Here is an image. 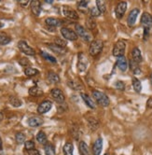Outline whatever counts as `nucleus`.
I'll return each instance as SVG.
<instances>
[{
	"instance_id": "f257e3e1",
	"label": "nucleus",
	"mask_w": 152,
	"mask_h": 155,
	"mask_svg": "<svg viewBox=\"0 0 152 155\" xmlns=\"http://www.w3.org/2000/svg\"><path fill=\"white\" fill-rule=\"evenodd\" d=\"M92 96L95 99V101L100 106H102V107L109 106V103H110L109 98H108V96L105 93H102V92L97 91V90H93L92 91Z\"/></svg>"
},
{
	"instance_id": "f03ea898",
	"label": "nucleus",
	"mask_w": 152,
	"mask_h": 155,
	"mask_svg": "<svg viewBox=\"0 0 152 155\" xmlns=\"http://www.w3.org/2000/svg\"><path fill=\"white\" fill-rule=\"evenodd\" d=\"M103 48H104L103 41L100 39H95V40H92L91 42L89 52L92 56H97V55L103 51Z\"/></svg>"
},
{
	"instance_id": "7ed1b4c3",
	"label": "nucleus",
	"mask_w": 152,
	"mask_h": 155,
	"mask_svg": "<svg viewBox=\"0 0 152 155\" xmlns=\"http://www.w3.org/2000/svg\"><path fill=\"white\" fill-rule=\"evenodd\" d=\"M75 32H76V34L78 35V37H79L80 38H82L86 42L91 41L92 38V37L90 33L87 31L82 25H80L79 24H77L75 25Z\"/></svg>"
},
{
	"instance_id": "20e7f679",
	"label": "nucleus",
	"mask_w": 152,
	"mask_h": 155,
	"mask_svg": "<svg viewBox=\"0 0 152 155\" xmlns=\"http://www.w3.org/2000/svg\"><path fill=\"white\" fill-rule=\"evenodd\" d=\"M126 49V42L123 40H118L113 48V55L116 57L124 56Z\"/></svg>"
},
{
	"instance_id": "39448f33",
	"label": "nucleus",
	"mask_w": 152,
	"mask_h": 155,
	"mask_svg": "<svg viewBox=\"0 0 152 155\" xmlns=\"http://www.w3.org/2000/svg\"><path fill=\"white\" fill-rule=\"evenodd\" d=\"M61 34L63 37V38L66 40H71V41H75L79 38L78 35L76 34V32L71 30L68 27H62L61 29Z\"/></svg>"
},
{
	"instance_id": "423d86ee",
	"label": "nucleus",
	"mask_w": 152,
	"mask_h": 155,
	"mask_svg": "<svg viewBox=\"0 0 152 155\" xmlns=\"http://www.w3.org/2000/svg\"><path fill=\"white\" fill-rule=\"evenodd\" d=\"M78 69L79 72H84L89 64V60L83 52H79L78 55Z\"/></svg>"
},
{
	"instance_id": "0eeeda50",
	"label": "nucleus",
	"mask_w": 152,
	"mask_h": 155,
	"mask_svg": "<svg viewBox=\"0 0 152 155\" xmlns=\"http://www.w3.org/2000/svg\"><path fill=\"white\" fill-rule=\"evenodd\" d=\"M141 25L144 30H150L152 26V16L148 12H144L141 16Z\"/></svg>"
},
{
	"instance_id": "6e6552de",
	"label": "nucleus",
	"mask_w": 152,
	"mask_h": 155,
	"mask_svg": "<svg viewBox=\"0 0 152 155\" xmlns=\"http://www.w3.org/2000/svg\"><path fill=\"white\" fill-rule=\"evenodd\" d=\"M18 48L20 49V51L21 52L25 53L26 55H35L36 54L35 50L33 48H31L28 45V44L25 41H24V40L19 41V43H18Z\"/></svg>"
},
{
	"instance_id": "1a4fd4ad",
	"label": "nucleus",
	"mask_w": 152,
	"mask_h": 155,
	"mask_svg": "<svg viewBox=\"0 0 152 155\" xmlns=\"http://www.w3.org/2000/svg\"><path fill=\"white\" fill-rule=\"evenodd\" d=\"M139 13H140V9L137 8L132 9L131 12H130L128 18H127V24L130 27H133L135 25V21H136L137 16L139 15Z\"/></svg>"
},
{
	"instance_id": "9d476101",
	"label": "nucleus",
	"mask_w": 152,
	"mask_h": 155,
	"mask_svg": "<svg viewBox=\"0 0 152 155\" xmlns=\"http://www.w3.org/2000/svg\"><path fill=\"white\" fill-rule=\"evenodd\" d=\"M50 94H51V96L54 98V100L59 104H63L64 102V100H66V97H64L63 91L61 89H58V88H54V89H52Z\"/></svg>"
},
{
	"instance_id": "9b49d317",
	"label": "nucleus",
	"mask_w": 152,
	"mask_h": 155,
	"mask_svg": "<svg viewBox=\"0 0 152 155\" xmlns=\"http://www.w3.org/2000/svg\"><path fill=\"white\" fill-rule=\"evenodd\" d=\"M126 9H127V2H119L116 8H115V14L116 17L118 19H121L124 15V13L126 12Z\"/></svg>"
},
{
	"instance_id": "f8f14e48",
	"label": "nucleus",
	"mask_w": 152,
	"mask_h": 155,
	"mask_svg": "<svg viewBox=\"0 0 152 155\" xmlns=\"http://www.w3.org/2000/svg\"><path fill=\"white\" fill-rule=\"evenodd\" d=\"M63 14L66 16V17L71 19V20L77 21V20L79 19V16L78 12H76V10L71 9L70 8H67V7H63Z\"/></svg>"
},
{
	"instance_id": "ddd939ff",
	"label": "nucleus",
	"mask_w": 152,
	"mask_h": 155,
	"mask_svg": "<svg viewBox=\"0 0 152 155\" xmlns=\"http://www.w3.org/2000/svg\"><path fill=\"white\" fill-rule=\"evenodd\" d=\"M52 107V103L49 100L43 101L42 103H40V105L37 107V112L39 114H45L48 111H50V108Z\"/></svg>"
},
{
	"instance_id": "4468645a",
	"label": "nucleus",
	"mask_w": 152,
	"mask_h": 155,
	"mask_svg": "<svg viewBox=\"0 0 152 155\" xmlns=\"http://www.w3.org/2000/svg\"><path fill=\"white\" fill-rule=\"evenodd\" d=\"M128 65H129V63L125 56H121L117 58V66L121 71L125 72L128 68Z\"/></svg>"
},
{
	"instance_id": "2eb2a0df",
	"label": "nucleus",
	"mask_w": 152,
	"mask_h": 155,
	"mask_svg": "<svg viewBox=\"0 0 152 155\" xmlns=\"http://www.w3.org/2000/svg\"><path fill=\"white\" fill-rule=\"evenodd\" d=\"M103 149V139L101 137H98L92 146V153L93 155H100Z\"/></svg>"
},
{
	"instance_id": "dca6fc26",
	"label": "nucleus",
	"mask_w": 152,
	"mask_h": 155,
	"mask_svg": "<svg viewBox=\"0 0 152 155\" xmlns=\"http://www.w3.org/2000/svg\"><path fill=\"white\" fill-rule=\"evenodd\" d=\"M27 123H28V125L31 127H38L43 124V120L42 118L38 116H33L28 119Z\"/></svg>"
},
{
	"instance_id": "f3484780",
	"label": "nucleus",
	"mask_w": 152,
	"mask_h": 155,
	"mask_svg": "<svg viewBox=\"0 0 152 155\" xmlns=\"http://www.w3.org/2000/svg\"><path fill=\"white\" fill-rule=\"evenodd\" d=\"M80 96H81V98H82V100L84 101V103L88 106L90 108H92V109H95L96 108V105H95V103H94V100L92 98H91L88 94H84V93H81L80 94Z\"/></svg>"
},
{
	"instance_id": "a211bd4d",
	"label": "nucleus",
	"mask_w": 152,
	"mask_h": 155,
	"mask_svg": "<svg viewBox=\"0 0 152 155\" xmlns=\"http://www.w3.org/2000/svg\"><path fill=\"white\" fill-rule=\"evenodd\" d=\"M45 23L48 26L58 27V26H61L63 25V21L60 19H57V18H47L45 20Z\"/></svg>"
},
{
	"instance_id": "6ab92c4d",
	"label": "nucleus",
	"mask_w": 152,
	"mask_h": 155,
	"mask_svg": "<svg viewBox=\"0 0 152 155\" xmlns=\"http://www.w3.org/2000/svg\"><path fill=\"white\" fill-rule=\"evenodd\" d=\"M67 85L71 88V89H73L75 91H82L84 89L82 83L80 81H76V80L68 81Z\"/></svg>"
},
{
	"instance_id": "aec40b11",
	"label": "nucleus",
	"mask_w": 152,
	"mask_h": 155,
	"mask_svg": "<svg viewBox=\"0 0 152 155\" xmlns=\"http://www.w3.org/2000/svg\"><path fill=\"white\" fill-rule=\"evenodd\" d=\"M31 10L33 14L35 16H39L40 13H41V6H40V3L37 0H34V1L31 2Z\"/></svg>"
},
{
	"instance_id": "412c9836",
	"label": "nucleus",
	"mask_w": 152,
	"mask_h": 155,
	"mask_svg": "<svg viewBox=\"0 0 152 155\" xmlns=\"http://www.w3.org/2000/svg\"><path fill=\"white\" fill-rule=\"evenodd\" d=\"M132 58L137 64H140L141 62L143 61L142 53H141V51L138 48H134L133 49V51H132Z\"/></svg>"
},
{
	"instance_id": "4be33fe9",
	"label": "nucleus",
	"mask_w": 152,
	"mask_h": 155,
	"mask_svg": "<svg viewBox=\"0 0 152 155\" xmlns=\"http://www.w3.org/2000/svg\"><path fill=\"white\" fill-rule=\"evenodd\" d=\"M28 93L31 96H35V97H38V96H41L43 94V91L37 86L31 87L28 91Z\"/></svg>"
},
{
	"instance_id": "5701e85b",
	"label": "nucleus",
	"mask_w": 152,
	"mask_h": 155,
	"mask_svg": "<svg viewBox=\"0 0 152 155\" xmlns=\"http://www.w3.org/2000/svg\"><path fill=\"white\" fill-rule=\"evenodd\" d=\"M73 150H74V146L71 142H66L64 144V146L63 148V155H73Z\"/></svg>"
},
{
	"instance_id": "b1692460",
	"label": "nucleus",
	"mask_w": 152,
	"mask_h": 155,
	"mask_svg": "<svg viewBox=\"0 0 152 155\" xmlns=\"http://www.w3.org/2000/svg\"><path fill=\"white\" fill-rule=\"evenodd\" d=\"M129 65H130V69H131L134 74H140L141 73V69H140L139 64L134 62L133 59H131V60L129 61Z\"/></svg>"
},
{
	"instance_id": "393cba45",
	"label": "nucleus",
	"mask_w": 152,
	"mask_h": 155,
	"mask_svg": "<svg viewBox=\"0 0 152 155\" xmlns=\"http://www.w3.org/2000/svg\"><path fill=\"white\" fill-rule=\"evenodd\" d=\"M48 80L50 82L53 83V84H55V83H58L60 82V77L58 76V74H56L55 72H49L48 73Z\"/></svg>"
},
{
	"instance_id": "a878e982",
	"label": "nucleus",
	"mask_w": 152,
	"mask_h": 155,
	"mask_svg": "<svg viewBox=\"0 0 152 155\" xmlns=\"http://www.w3.org/2000/svg\"><path fill=\"white\" fill-rule=\"evenodd\" d=\"M79 151H80L81 155H89L90 154L89 147L84 141H80L79 143Z\"/></svg>"
},
{
	"instance_id": "bb28decb",
	"label": "nucleus",
	"mask_w": 152,
	"mask_h": 155,
	"mask_svg": "<svg viewBox=\"0 0 152 155\" xmlns=\"http://www.w3.org/2000/svg\"><path fill=\"white\" fill-rule=\"evenodd\" d=\"M37 140L38 143L43 144V145H46L48 143V139H47V136L43 131H39L37 135Z\"/></svg>"
},
{
	"instance_id": "cd10ccee",
	"label": "nucleus",
	"mask_w": 152,
	"mask_h": 155,
	"mask_svg": "<svg viewBox=\"0 0 152 155\" xmlns=\"http://www.w3.org/2000/svg\"><path fill=\"white\" fill-rule=\"evenodd\" d=\"M132 83H133V88L134 90L136 92V93H140L142 91V84H141V81L137 79V78H133L132 80Z\"/></svg>"
},
{
	"instance_id": "c85d7f7f",
	"label": "nucleus",
	"mask_w": 152,
	"mask_h": 155,
	"mask_svg": "<svg viewBox=\"0 0 152 155\" xmlns=\"http://www.w3.org/2000/svg\"><path fill=\"white\" fill-rule=\"evenodd\" d=\"M49 48H50L52 51H54L55 53H58V54H64V52H66V49H64V48H61V47L55 45L54 43L49 44Z\"/></svg>"
},
{
	"instance_id": "c756f323",
	"label": "nucleus",
	"mask_w": 152,
	"mask_h": 155,
	"mask_svg": "<svg viewBox=\"0 0 152 155\" xmlns=\"http://www.w3.org/2000/svg\"><path fill=\"white\" fill-rule=\"evenodd\" d=\"M44 150H45V154L46 155H55V148L52 145L51 143H47L44 146Z\"/></svg>"
},
{
	"instance_id": "7c9ffc66",
	"label": "nucleus",
	"mask_w": 152,
	"mask_h": 155,
	"mask_svg": "<svg viewBox=\"0 0 152 155\" xmlns=\"http://www.w3.org/2000/svg\"><path fill=\"white\" fill-rule=\"evenodd\" d=\"M88 124H89L90 128H91L92 131L96 130L97 128H98V126H99V121L97 120L94 117H90V118H88Z\"/></svg>"
},
{
	"instance_id": "2f4dec72",
	"label": "nucleus",
	"mask_w": 152,
	"mask_h": 155,
	"mask_svg": "<svg viewBox=\"0 0 152 155\" xmlns=\"http://www.w3.org/2000/svg\"><path fill=\"white\" fill-rule=\"evenodd\" d=\"M11 40L9 36H8L6 33H0V45H7Z\"/></svg>"
},
{
	"instance_id": "473e14b6",
	"label": "nucleus",
	"mask_w": 152,
	"mask_h": 155,
	"mask_svg": "<svg viewBox=\"0 0 152 155\" xmlns=\"http://www.w3.org/2000/svg\"><path fill=\"white\" fill-rule=\"evenodd\" d=\"M88 5H89V2L88 1L82 0V1H80L78 4V8H79V10H80L81 12L87 13V12H88Z\"/></svg>"
},
{
	"instance_id": "72a5a7b5",
	"label": "nucleus",
	"mask_w": 152,
	"mask_h": 155,
	"mask_svg": "<svg viewBox=\"0 0 152 155\" xmlns=\"http://www.w3.org/2000/svg\"><path fill=\"white\" fill-rule=\"evenodd\" d=\"M39 73V71L37 68H26L24 69V74L27 77H33L36 76Z\"/></svg>"
},
{
	"instance_id": "f704fd0d",
	"label": "nucleus",
	"mask_w": 152,
	"mask_h": 155,
	"mask_svg": "<svg viewBox=\"0 0 152 155\" xmlns=\"http://www.w3.org/2000/svg\"><path fill=\"white\" fill-rule=\"evenodd\" d=\"M54 44L61 48H66L67 45V41L64 38H56L54 39Z\"/></svg>"
},
{
	"instance_id": "c9c22d12",
	"label": "nucleus",
	"mask_w": 152,
	"mask_h": 155,
	"mask_svg": "<svg viewBox=\"0 0 152 155\" xmlns=\"http://www.w3.org/2000/svg\"><path fill=\"white\" fill-rule=\"evenodd\" d=\"M96 8L99 9V12L101 13H105L106 10V5L105 3V1H102V0H97L96 1Z\"/></svg>"
},
{
	"instance_id": "e433bc0d",
	"label": "nucleus",
	"mask_w": 152,
	"mask_h": 155,
	"mask_svg": "<svg viewBox=\"0 0 152 155\" xmlns=\"http://www.w3.org/2000/svg\"><path fill=\"white\" fill-rule=\"evenodd\" d=\"M9 103L11 104L14 107H19L21 106V104H23V102H21V99H19L18 97H14V96L9 98Z\"/></svg>"
},
{
	"instance_id": "4c0bfd02",
	"label": "nucleus",
	"mask_w": 152,
	"mask_h": 155,
	"mask_svg": "<svg viewBox=\"0 0 152 155\" xmlns=\"http://www.w3.org/2000/svg\"><path fill=\"white\" fill-rule=\"evenodd\" d=\"M15 139L18 144H23L25 142V135L21 132H18L15 136Z\"/></svg>"
},
{
	"instance_id": "58836bf2",
	"label": "nucleus",
	"mask_w": 152,
	"mask_h": 155,
	"mask_svg": "<svg viewBox=\"0 0 152 155\" xmlns=\"http://www.w3.org/2000/svg\"><path fill=\"white\" fill-rule=\"evenodd\" d=\"M41 56H42L43 58H44V59L48 60L49 62L52 63V64H55V63L57 62L56 59H55V57L51 56V55H50L49 53H47V52H45V51H41Z\"/></svg>"
},
{
	"instance_id": "ea45409f",
	"label": "nucleus",
	"mask_w": 152,
	"mask_h": 155,
	"mask_svg": "<svg viewBox=\"0 0 152 155\" xmlns=\"http://www.w3.org/2000/svg\"><path fill=\"white\" fill-rule=\"evenodd\" d=\"M86 25H87V26H88L89 29L92 30V29H94L96 27V21H94V19L92 17H90V18L87 19Z\"/></svg>"
},
{
	"instance_id": "a19ab883",
	"label": "nucleus",
	"mask_w": 152,
	"mask_h": 155,
	"mask_svg": "<svg viewBox=\"0 0 152 155\" xmlns=\"http://www.w3.org/2000/svg\"><path fill=\"white\" fill-rule=\"evenodd\" d=\"M24 149L26 150H31L35 149V143L32 140H27L24 142Z\"/></svg>"
},
{
	"instance_id": "79ce46f5",
	"label": "nucleus",
	"mask_w": 152,
	"mask_h": 155,
	"mask_svg": "<svg viewBox=\"0 0 152 155\" xmlns=\"http://www.w3.org/2000/svg\"><path fill=\"white\" fill-rule=\"evenodd\" d=\"M90 14H91V17H92V18H94V17H99L102 13L99 12V9L97 8H92L91 9H90Z\"/></svg>"
},
{
	"instance_id": "37998d69",
	"label": "nucleus",
	"mask_w": 152,
	"mask_h": 155,
	"mask_svg": "<svg viewBox=\"0 0 152 155\" xmlns=\"http://www.w3.org/2000/svg\"><path fill=\"white\" fill-rule=\"evenodd\" d=\"M115 87L117 88L118 90H119V91H124V89H125V84L121 81H118L115 82Z\"/></svg>"
},
{
	"instance_id": "c03bdc74",
	"label": "nucleus",
	"mask_w": 152,
	"mask_h": 155,
	"mask_svg": "<svg viewBox=\"0 0 152 155\" xmlns=\"http://www.w3.org/2000/svg\"><path fill=\"white\" fill-rule=\"evenodd\" d=\"M19 64L21 65H23V66H29L30 65V62H29V60L27 58H21V59H20Z\"/></svg>"
},
{
	"instance_id": "a18cd8bd",
	"label": "nucleus",
	"mask_w": 152,
	"mask_h": 155,
	"mask_svg": "<svg viewBox=\"0 0 152 155\" xmlns=\"http://www.w3.org/2000/svg\"><path fill=\"white\" fill-rule=\"evenodd\" d=\"M19 3L21 7H24V8H26L29 4H31L30 0H20Z\"/></svg>"
},
{
	"instance_id": "49530a36",
	"label": "nucleus",
	"mask_w": 152,
	"mask_h": 155,
	"mask_svg": "<svg viewBox=\"0 0 152 155\" xmlns=\"http://www.w3.org/2000/svg\"><path fill=\"white\" fill-rule=\"evenodd\" d=\"M27 155H41V154L37 150L34 149V150H27Z\"/></svg>"
},
{
	"instance_id": "de8ad7c7",
	"label": "nucleus",
	"mask_w": 152,
	"mask_h": 155,
	"mask_svg": "<svg viewBox=\"0 0 152 155\" xmlns=\"http://www.w3.org/2000/svg\"><path fill=\"white\" fill-rule=\"evenodd\" d=\"M147 107H148V108H152V97H151V98H149L148 100H147Z\"/></svg>"
},
{
	"instance_id": "09e8293b",
	"label": "nucleus",
	"mask_w": 152,
	"mask_h": 155,
	"mask_svg": "<svg viewBox=\"0 0 152 155\" xmlns=\"http://www.w3.org/2000/svg\"><path fill=\"white\" fill-rule=\"evenodd\" d=\"M2 149H3V143H2V139H1V137H0V151L2 150Z\"/></svg>"
},
{
	"instance_id": "8fccbe9b",
	"label": "nucleus",
	"mask_w": 152,
	"mask_h": 155,
	"mask_svg": "<svg viewBox=\"0 0 152 155\" xmlns=\"http://www.w3.org/2000/svg\"><path fill=\"white\" fill-rule=\"evenodd\" d=\"M3 119H4V115H3V113L1 111H0V121L3 120Z\"/></svg>"
},
{
	"instance_id": "3c124183",
	"label": "nucleus",
	"mask_w": 152,
	"mask_h": 155,
	"mask_svg": "<svg viewBox=\"0 0 152 155\" xmlns=\"http://www.w3.org/2000/svg\"><path fill=\"white\" fill-rule=\"evenodd\" d=\"M149 81H150V84H151V86H152V72H151V74H150V76H149Z\"/></svg>"
},
{
	"instance_id": "603ef678",
	"label": "nucleus",
	"mask_w": 152,
	"mask_h": 155,
	"mask_svg": "<svg viewBox=\"0 0 152 155\" xmlns=\"http://www.w3.org/2000/svg\"><path fill=\"white\" fill-rule=\"evenodd\" d=\"M46 2H47V3H50V4H51V3H52V0H46Z\"/></svg>"
},
{
	"instance_id": "864d4df0",
	"label": "nucleus",
	"mask_w": 152,
	"mask_h": 155,
	"mask_svg": "<svg viewBox=\"0 0 152 155\" xmlns=\"http://www.w3.org/2000/svg\"><path fill=\"white\" fill-rule=\"evenodd\" d=\"M3 26H4V24H2L1 21H0V29H1V28H2Z\"/></svg>"
},
{
	"instance_id": "5fc2aeb1",
	"label": "nucleus",
	"mask_w": 152,
	"mask_h": 155,
	"mask_svg": "<svg viewBox=\"0 0 152 155\" xmlns=\"http://www.w3.org/2000/svg\"><path fill=\"white\" fill-rule=\"evenodd\" d=\"M105 155H110V154H108V153H105Z\"/></svg>"
},
{
	"instance_id": "6e6d98bb",
	"label": "nucleus",
	"mask_w": 152,
	"mask_h": 155,
	"mask_svg": "<svg viewBox=\"0 0 152 155\" xmlns=\"http://www.w3.org/2000/svg\"><path fill=\"white\" fill-rule=\"evenodd\" d=\"M0 1H1V0H0Z\"/></svg>"
}]
</instances>
